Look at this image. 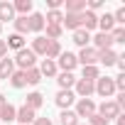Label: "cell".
Returning <instances> with one entry per match:
<instances>
[{"mask_svg": "<svg viewBox=\"0 0 125 125\" xmlns=\"http://www.w3.org/2000/svg\"><path fill=\"white\" fill-rule=\"evenodd\" d=\"M12 71H15V61L12 59H0V79H10L12 76Z\"/></svg>", "mask_w": 125, "mask_h": 125, "instance_id": "cell-17", "label": "cell"}, {"mask_svg": "<svg viewBox=\"0 0 125 125\" xmlns=\"http://www.w3.org/2000/svg\"><path fill=\"white\" fill-rule=\"evenodd\" d=\"M42 103H44V96H42L39 91L30 93V96H27V101H25V105H27V108H32V110H37V108H39Z\"/></svg>", "mask_w": 125, "mask_h": 125, "instance_id": "cell-23", "label": "cell"}, {"mask_svg": "<svg viewBox=\"0 0 125 125\" xmlns=\"http://www.w3.org/2000/svg\"><path fill=\"white\" fill-rule=\"evenodd\" d=\"M59 123L61 125H79V115L74 110H64V113L59 115Z\"/></svg>", "mask_w": 125, "mask_h": 125, "instance_id": "cell-26", "label": "cell"}, {"mask_svg": "<svg viewBox=\"0 0 125 125\" xmlns=\"http://www.w3.org/2000/svg\"><path fill=\"white\" fill-rule=\"evenodd\" d=\"M64 8H66V12L79 15V12H83V10H86V0H66Z\"/></svg>", "mask_w": 125, "mask_h": 125, "instance_id": "cell-20", "label": "cell"}, {"mask_svg": "<svg viewBox=\"0 0 125 125\" xmlns=\"http://www.w3.org/2000/svg\"><path fill=\"white\" fill-rule=\"evenodd\" d=\"M12 61H15V66H20V71H27V69H32V66H34L37 56H34V52H32V49H20V52H17V56H15Z\"/></svg>", "mask_w": 125, "mask_h": 125, "instance_id": "cell-2", "label": "cell"}, {"mask_svg": "<svg viewBox=\"0 0 125 125\" xmlns=\"http://www.w3.org/2000/svg\"><path fill=\"white\" fill-rule=\"evenodd\" d=\"M76 64H79V61H76V56H74L71 52H61V54H59V64H56V66H61V71H69V74H71V71L76 69Z\"/></svg>", "mask_w": 125, "mask_h": 125, "instance_id": "cell-6", "label": "cell"}, {"mask_svg": "<svg viewBox=\"0 0 125 125\" xmlns=\"http://www.w3.org/2000/svg\"><path fill=\"white\" fill-rule=\"evenodd\" d=\"M27 25H30V32H42L44 30V15H39V12H32L30 17H27Z\"/></svg>", "mask_w": 125, "mask_h": 125, "instance_id": "cell-12", "label": "cell"}, {"mask_svg": "<svg viewBox=\"0 0 125 125\" xmlns=\"http://www.w3.org/2000/svg\"><path fill=\"white\" fill-rule=\"evenodd\" d=\"M47 5H49V10H59L64 5V0H47Z\"/></svg>", "mask_w": 125, "mask_h": 125, "instance_id": "cell-38", "label": "cell"}, {"mask_svg": "<svg viewBox=\"0 0 125 125\" xmlns=\"http://www.w3.org/2000/svg\"><path fill=\"white\" fill-rule=\"evenodd\" d=\"M79 118H91L93 113H96V103L91 101V98H79V103H76V110H74Z\"/></svg>", "mask_w": 125, "mask_h": 125, "instance_id": "cell-5", "label": "cell"}, {"mask_svg": "<svg viewBox=\"0 0 125 125\" xmlns=\"http://www.w3.org/2000/svg\"><path fill=\"white\" fill-rule=\"evenodd\" d=\"M113 22H115V25H123V22H125V8H118V10H115Z\"/></svg>", "mask_w": 125, "mask_h": 125, "instance_id": "cell-36", "label": "cell"}, {"mask_svg": "<svg viewBox=\"0 0 125 125\" xmlns=\"http://www.w3.org/2000/svg\"><path fill=\"white\" fill-rule=\"evenodd\" d=\"M34 118H37V115H34V110H32V108H27V105H22V108L15 113V120H17L20 125H30V123H34Z\"/></svg>", "mask_w": 125, "mask_h": 125, "instance_id": "cell-10", "label": "cell"}, {"mask_svg": "<svg viewBox=\"0 0 125 125\" xmlns=\"http://www.w3.org/2000/svg\"><path fill=\"white\" fill-rule=\"evenodd\" d=\"M0 30H3V25H0Z\"/></svg>", "mask_w": 125, "mask_h": 125, "instance_id": "cell-43", "label": "cell"}, {"mask_svg": "<svg viewBox=\"0 0 125 125\" xmlns=\"http://www.w3.org/2000/svg\"><path fill=\"white\" fill-rule=\"evenodd\" d=\"M5 44H8V47H12V49H17V52H20V49H25V39H22V34H10Z\"/></svg>", "mask_w": 125, "mask_h": 125, "instance_id": "cell-29", "label": "cell"}, {"mask_svg": "<svg viewBox=\"0 0 125 125\" xmlns=\"http://www.w3.org/2000/svg\"><path fill=\"white\" fill-rule=\"evenodd\" d=\"M10 83L15 86V88H22V86H27V81H25V71H12V76H10Z\"/></svg>", "mask_w": 125, "mask_h": 125, "instance_id": "cell-30", "label": "cell"}, {"mask_svg": "<svg viewBox=\"0 0 125 125\" xmlns=\"http://www.w3.org/2000/svg\"><path fill=\"white\" fill-rule=\"evenodd\" d=\"M79 125H81V123H79Z\"/></svg>", "mask_w": 125, "mask_h": 125, "instance_id": "cell-44", "label": "cell"}, {"mask_svg": "<svg viewBox=\"0 0 125 125\" xmlns=\"http://www.w3.org/2000/svg\"><path fill=\"white\" fill-rule=\"evenodd\" d=\"M34 125H54L49 118H34Z\"/></svg>", "mask_w": 125, "mask_h": 125, "instance_id": "cell-39", "label": "cell"}, {"mask_svg": "<svg viewBox=\"0 0 125 125\" xmlns=\"http://www.w3.org/2000/svg\"><path fill=\"white\" fill-rule=\"evenodd\" d=\"M74 42H76V44L83 49V47H88V42H91V34H88L86 30H76V32H74Z\"/></svg>", "mask_w": 125, "mask_h": 125, "instance_id": "cell-27", "label": "cell"}, {"mask_svg": "<svg viewBox=\"0 0 125 125\" xmlns=\"http://www.w3.org/2000/svg\"><path fill=\"white\" fill-rule=\"evenodd\" d=\"M56 81H59V86H61V91H71V86L76 83V76H74V74H69V71H61Z\"/></svg>", "mask_w": 125, "mask_h": 125, "instance_id": "cell-16", "label": "cell"}, {"mask_svg": "<svg viewBox=\"0 0 125 125\" xmlns=\"http://www.w3.org/2000/svg\"><path fill=\"white\" fill-rule=\"evenodd\" d=\"M110 39H113V44H125V27H113Z\"/></svg>", "mask_w": 125, "mask_h": 125, "instance_id": "cell-31", "label": "cell"}, {"mask_svg": "<svg viewBox=\"0 0 125 125\" xmlns=\"http://www.w3.org/2000/svg\"><path fill=\"white\" fill-rule=\"evenodd\" d=\"M64 27H66V30H74V32H76V30H81V12H79V15L66 12V15H64V20H61V30H64Z\"/></svg>", "mask_w": 125, "mask_h": 125, "instance_id": "cell-9", "label": "cell"}, {"mask_svg": "<svg viewBox=\"0 0 125 125\" xmlns=\"http://www.w3.org/2000/svg\"><path fill=\"white\" fill-rule=\"evenodd\" d=\"M88 125H108V120H105V118H101L98 113H93V115L88 118Z\"/></svg>", "mask_w": 125, "mask_h": 125, "instance_id": "cell-37", "label": "cell"}, {"mask_svg": "<svg viewBox=\"0 0 125 125\" xmlns=\"http://www.w3.org/2000/svg\"><path fill=\"white\" fill-rule=\"evenodd\" d=\"M12 8L20 12V17H27V15L32 12V0H17V3H15Z\"/></svg>", "mask_w": 125, "mask_h": 125, "instance_id": "cell-25", "label": "cell"}, {"mask_svg": "<svg viewBox=\"0 0 125 125\" xmlns=\"http://www.w3.org/2000/svg\"><path fill=\"white\" fill-rule=\"evenodd\" d=\"M76 61H79V64H83V66H96V64H98V49H93V47H83V49L79 52Z\"/></svg>", "mask_w": 125, "mask_h": 125, "instance_id": "cell-4", "label": "cell"}, {"mask_svg": "<svg viewBox=\"0 0 125 125\" xmlns=\"http://www.w3.org/2000/svg\"><path fill=\"white\" fill-rule=\"evenodd\" d=\"M98 76H101V74H98V66H83V76H81L83 81H91V83H93Z\"/></svg>", "mask_w": 125, "mask_h": 125, "instance_id": "cell-32", "label": "cell"}, {"mask_svg": "<svg viewBox=\"0 0 125 125\" xmlns=\"http://www.w3.org/2000/svg\"><path fill=\"white\" fill-rule=\"evenodd\" d=\"M15 113H17V108L10 105V103H5L3 108H0V120H3V123H12L15 120Z\"/></svg>", "mask_w": 125, "mask_h": 125, "instance_id": "cell-22", "label": "cell"}, {"mask_svg": "<svg viewBox=\"0 0 125 125\" xmlns=\"http://www.w3.org/2000/svg\"><path fill=\"white\" fill-rule=\"evenodd\" d=\"M5 54H8V44L5 39H0V59H5Z\"/></svg>", "mask_w": 125, "mask_h": 125, "instance_id": "cell-40", "label": "cell"}, {"mask_svg": "<svg viewBox=\"0 0 125 125\" xmlns=\"http://www.w3.org/2000/svg\"><path fill=\"white\" fill-rule=\"evenodd\" d=\"M93 88H96V93L103 96V98H110V96L115 93V83H113L110 76H98V79L93 81Z\"/></svg>", "mask_w": 125, "mask_h": 125, "instance_id": "cell-1", "label": "cell"}, {"mask_svg": "<svg viewBox=\"0 0 125 125\" xmlns=\"http://www.w3.org/2000/svg\"><path fill=\"white\" fill-rule=\"evenodd\" d=\"M96 27H98V15L91 12V10H83V12H81V30L91 32V30H96Z\"/></svg>", "mask_w": 125, "mask_h": 125, "instance_id": "cell-7", "label": "cell"}, {"mask_svg": "<svg viewBox=\"0 0 125 125\" xmlns=\"http://www.w3.org/2000/svg\"><path fill=\"white\" fill-rule=\"evenodd\" d=\"M61 52H64V49H61V44H59V42H54V39H49V47H47V54H44V56L54 61V59H59V54H61Z\"/></svg>", "mask_w": 125, "mask_h": 125, "instance_id": "cell-24", "label": "cell"}, {"mask_svg": "<svg viewBox=\"0 0 125 125\" xmlns=\"http://www.w3.org/2000/svg\"><path fill=\"white\" fill-rule=\"evenodd\" d=\"M98 27H101V32L110 34V32H113V27H115V22H113V15H110V12L101 15V17H98Z\"/></svg>", "mask_w": 125, "mask_h": 125, "instance_id": "cell-18", "label": "cell"}, {"mask_svg": "<svg viewBox=\"0 0 125 125\" xmlns=\"http://www.w3.org/2000/svg\"><path fill=\"white\" fill-rule=\"evenodd\" d=\"M12 20H15L12 3H0V25H3V22H12Z\"/></svg>", "mask_w": 125, "mask_h": 125, "instance_id": "cell-14", "label": "cell"}, {"mask_svg": "<svg viewBox=\"0 0 125 125\" xmlns=\"http://www.w3.org/2000/svg\"><path fill=\"white\" fill-rule=\"evenodd\" d=\"M5 103H8V101H5V96H3V93H0V108H3Z\"/></svg>", "mask_w": 125, "mask_h": 125, "instance_id": "cell-42", "label": "cell"}, {"mask_svg": "<svg viewBox=\"0 0 125 125\" xmlns=\"http://www.w3.org/2000/svg\"><path fill=\"white\" fill-rule=\"evenodd\" d=\"M44 27H47V39H54L56 42L61 37V25H44Z\"/></svg>", "mask_w": 125, "mask_h": 125, "instance_id": "cell-35", "label": "cell"}, {"mask_svg": "<svg viewBox=\"0 0 125 125\" xmlns=\"http://www.w3.org/2000/svg\"><path fill=\"white\" fill-rule=\"evenodd\" d=\"M93 44H96L98 52H101V49H113V39H110V34H105V32H98V34L93 37Z\"/></svg>", "mask_w": 125, "mask_h": 125, "instance_id": "cell-13", "label": "cell"}, {"mask_svg": "<svg viewBox=\"0 0 125 125\" xmlns=\"http://www.w3.org/2000/svg\"><path fill=\"white\" fill-rule=\"evenodd\" d=\"M61 20H64V12H59V10H49V15H47V25H61Z\"/></svg>", "mask_w": 125, "mask_h": 125, "instance_id": "cell-33", "label": "cell"}, {"mask_svg": "<svg viewBox=\"0 0 125 125\" xmlns=\"http://www.w3.org/2000/svg\"><path fill=\"white\" fill-rule=\"evenodd\" d=\"M118 56H120V54H115L113 49H101V52H98V61L105 64V66H113L115 61H118Z\"/></svg>", "mask_w": 125, "mask_h": 125, "instance_id": "cell-15", "label": "cell"}, {"mask_svg": "<svg viewBox=\"0 0 125 125\" xmlns=\"http://www.w3.org/2000/svg\"><path fill=\"white\" fill-rule=\"evenodd\" d=\"M96 113H98L101 118H105V120L110 123L113 118H118V115H120V108L115 105V101H103V103H101V105L96 108Z\"/></svg>", "mask_w": 125, "mask_h": 125, "instance_id": "cell-3", "label": "cell"}, {"mask_svg": "<svg viewBox=\"0 0 125 125\" xmlns=\"http://www.w3.org/2000/svg\"><path fill=\"white\" fill-rule=\"evenodd\" d=\"M12 22H15V30H17L15 34H25V32H30V25H27V17H15Z\"/></svg>", "mask_w": 125, "mask_h": 125, "instance_id": "cell-34", "label": "cell"}, {"mask_svg": "<svg viewBox=\"0 0 125 125\" xmlns=\"http://www.w3.org/2000/svg\"><path fill=\"white\" fill-rule=\"evenodd\" d=\"M39 74L42 76H56V61H52V59H44L42 61V66H39Z\"/></svg>", "mask_w": 125, "mask_h": 125, "instance_id": "cell-21", "label": "cell"}, {"mask_svg": "<svg viewBox=\"0 0 125 125\" xmlns=\"http://www.w3.org/2000/svg\"><path fill=\"white\" fill-rule=\"evenodd\" d=\"M76 101V93L74 91H59L56 93V105L61 108V110H69V105Z\"/></svg>", "mask_w": 125, "mask_h": 125, "instance_id": "cell-8", "label": "cell"}, {"mask_svg": "<svg viewBox=\"0 0 125 125\" xmlns=\"http://www.w3.org/2000/svg\"><path fill=\"white\" fill-rule=\"evenodd\" d=\"M76 93H79V98H88L91 93H96V88H93V83L91 81H83V79H76Z\"/></svg>", "mask_w": 125, "mask_h": 125, "instance_id": "cell-11", "label": "cell"}, {"mask_svg": "<svg viewBox=\"0 0 125 125\" xmlns=\"http://www.w3.org/2000/svg\"><path fill=\"white\" fill-rule=\"evenodd\" d=\"M47 47H49V39H47V37H34V39H32V52H34V56H37V54L44 56V54H47Z\"/></svg>", "mask_w": 125, "mask_h": 125, "instance_id": "cell-19", "label": "cell"}, {"mask_svg": "<svg viewBox=\"0 0 125 125\" xmlns=\"http://www.w3.org/2000/svg\"><path fill=\"white\" fill-rule=\"evenodd\" d=\"M25 81H27V83H32V86H37V83L42 81L39 69H34V66H32V69H27V71H25Z\"/></svg>", "mask_w": 125, "mask_h": 125, "instance_id": "cell-28", "label": "cell"}, {"mask_svg": "<svg viewBox=\"0 0 125 125\" xmlns=\"http://www.w3.org/2000/svg\"><path fill=\"white\" fill-rule=\"evenodd\" d=\"M115 123H118V125H125V115H118V118H115Z\"/></svg>", "mask_w": 125, "mask_h": 125, "instance_id": "cell-41", "label": "cell"}]
</instances>
